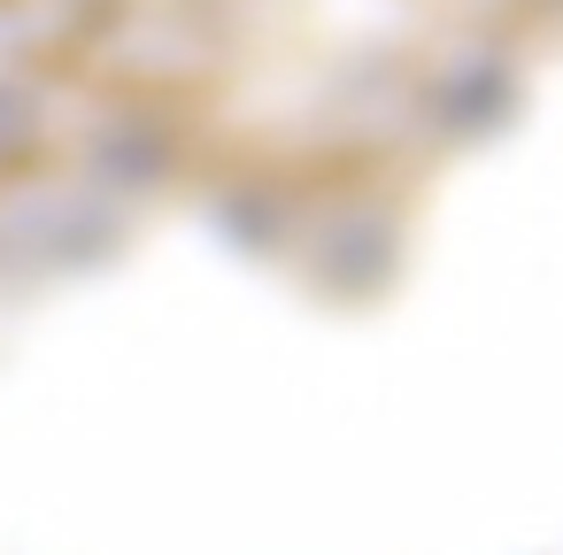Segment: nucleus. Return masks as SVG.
Wrapping results in <instances>:
<instances>
[{
    "label": "nucleus",
    "mask_w": 563,
    "mask_h": 555,
    "mask_svg": "<svg viewBox=\"0 0 563 555\" xmlns=\"http://www.w3.org/2000/svg\"><path fill=\"white\" fill-rule=\"evenodd\" d=\"M517 109V70L501 55H463L440 86V124L448 132H494Z\"/></svg>",
    "instance_id": "obj_1"
},
{
    "label": "nucleus",
    "mask_w": 563,
    "mask_h": 555,
    "mask_svg": "<svg viewBox=\"0 0 563 555\" xmlns=\"http://www.w3.org/2000/svg\"><path fill=\"white\" fill-rule=\"evenodd\" d=\"M24 140H32V93L0 86V155H16Z\"/></svg>",
    "instance_id": "obj_2"
}]
</instances>
